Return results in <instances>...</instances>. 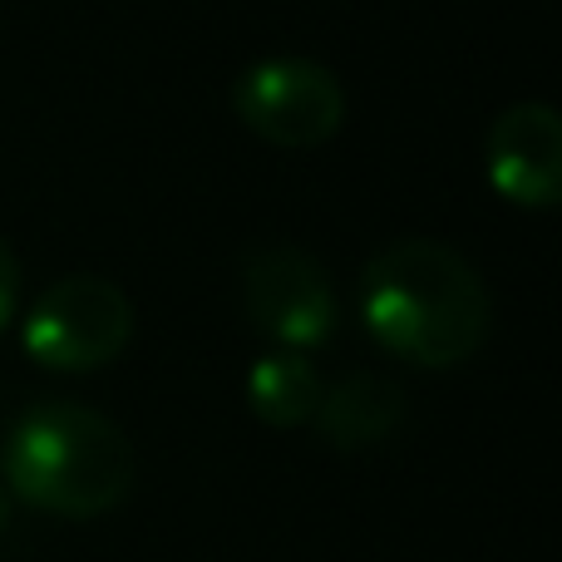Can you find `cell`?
Here are the masks:
<instances>
[{
	"mask_svg": "<svg viewBox=\"0 0 562 562\" xmlns=\"http://www.w3.org/2000/svg\"><path fill=\"white\" fill-rule=\"evenodd\" d=\"M10 518V498H5V488H0V524Z\"/></svg>",
	"mask_w": 562,
	"mask_h": 562,
	"instance_id": "10",
	"label": "cell"
},
{
	"mask_svg": "<svg viewBox=\"0 0 562 562\" xmlns=\"http://www.w3.org/2000/svg\"><path fill=\"white\" fill-rule=\"evenodd\" d=\"M15 291H20V267H15V252L0 243V326H5L10 306H15Z\"/></svg>",
	"mask_w": 562,
	"mask_h": 562,
	"instance_id": "9",
	"label": "cell"
},
{
	"mask_svg": "<svg viewBox=\"0 0 562 562\" xmlns=\"http://www.w3.org/2000/svg\"><path fill=\"white\" fill-rule=\"evenodd\" d=\"M5 479L25 504L59 518H94L134 484V445L85 400H40L5 439Z\"/></svg>",
	"mask_w": 562,
	"mask_h": 562,
	"instance_id": "2",
	"label": "cell"
},
{
	"mask_svg": "<svg viewBox=\"0 0 562 562\" xmlns=\"http://www.w3.org/2000/svg\"><path fill=\"white\" fill-rule=\"evenodd\" d=\"M360 316L395 356L454 366L488 336V286L459 247L439 237H395L366 262Z\"/></svg>",
	"mask_w": 562,
	"mask_h": 562,
	"instance_id": "1",
	"label": "cell"
},
{
	"mask_svg": "<svg viewBox=\"0 0 562 562\" xmlns=\"http://www.w3.org/2000/svg\"><path fill=\"white\" fill-rule=\"evenodd\" d=\"M405 419V390L375 370H350L330 390H321L316 425L336 449H360L385 439Z\"/></svg>",
	"mask_w": 562,
	"mask_h": 562,
	"instance_id": "7",
	"label": "cell"
},
{
	"mask_svg": "<svg viewBox=\"0 0 562 562\" xmlns=\"http://www.w3.org/2000/svg\"><path fill=\"white\" fill-rule=\"evenodd\" d=\"M488 183L524 207H543L562 193V119L548 99H518L488 124Z\"/></svg>",
	"mask_w": 562,
	"mask_h": 562,
	"instance_id": "6",
	"label": "cell"
},
{
	"mask_svg": "<svg viewBox=\"0 0 562 562\" xmlns=\"http://www.w3.org/2000/svg\"><path fill=\"white\" fill-rule=\"evenodd\" d=\"M233 104L262 138L281 148H311L346 119V89L336 69L311 55H267L237 75Z\"/></svg>",
	"mask_w": 562,
	"mask_h": 562,
	"instance_id": "4",
	"label": "cell"
},
{
	"mask_svg": "<svg viewBox=\"0 0 562 562\" xmlns=\"http://www.w3.org/2000/svg\"><path fill=\"white\" fill-rule=\"evenodd\" d=\"M247 400H252V409L267 425H281V429L301 425L321 405V375L301 350H286V346L267 350L247 370Z\"/></svg>",
	"mask_w": 562,
	"mask_h": 562,
	"instance_id": "8",
	"label": "cell"
},
{
	"mask_svg": "<svg viewBox=\"0 0 562 562\" xmlns=\"http://www.w3.org/2000/svg\"><path fill=\"white\" fill-rule=\"evenodd\" d=\"M243 296L247 316L277 336L281 346H316L336 326V291L306 247L257 243L243 252Z\"/></svg>",
	"mask_w": 562,
	"mask_h": 562,
	"instance_id": "5",
	"label": "cell"
},
{
	"mask_svg": "<svg viewBox=\"0 0 562 562\" xmlns=\"http://www.w3.org/2000/svg\"><path fill=\"white\" fill-rule=\"evenodd\" d=\"M20 336L30 356L55 370L104 366L134 336V301L104 272H69L35 296Z\"/></svg>",
	"mask_w": 562,
	"mask_h": 562,
	"instance_id": "3",
	"label": "cell"
}]
</instances>
